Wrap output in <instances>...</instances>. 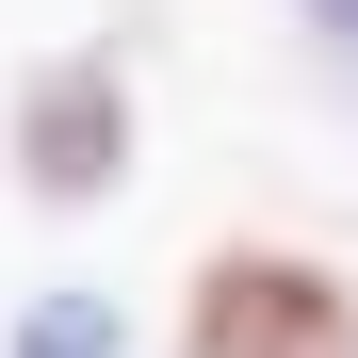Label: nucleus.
<instances>
[{
    "mask_svg": "<svg viewBox=\"0 0 358 358\" xmlns=\"http://www.w3.org/2000/svg\"><path fill=\"white\" fill-rule=\"evenodd\" d=\"M17 179L49 212H98L114 179H131V66H114V49H49L17 82Z\"/></svg>",
    "mask_w": 358,
    "mask_h": 358,
    "instance_id": "f03ea898",
    "label": "nucleus"
},
{
    "mask_svg": "<svg viewBox=\"0 0 358 358\" xmlns=\"http://www.w3.org/2000/svg\"><path fill=\"white\" fill-rule=\"evenodd\" d=\"M0 358H131V326H114V293H33Z\"/></svg>",
    "mask_w": 358,
    "mask_h": 358,
    "instance_id": "7ed1b4c3",
    "label": "nucleus"
},
{
    "mask_svg": "<svg viewBox=\"0 0 358 358\" xmlns=\"http://www.w3.org/2000/svg\"><path fill=\"white\" fill-rule=\"evenodd\" d=\"M179 358H358V293L310 245H212L179 293Z\"/></svg>",
    "mask_w": 358,
    "mask_h": 358,
    "instance_id": "f257e3e1",
    "label": "nucleus"
},
{
    "mask_svg": "<svg viewBox=\"0 0 358 358\" xmlns=\"http://www.w3.org/2000/svg\"><path fill=\"white\" fill-rule=\"evenodd\" d=\"M310 17H326V33H342V49H358V0H310Z\"/></svg>",
    "mask_w": 358,
    "mask_h": 358,
    "instance_id": "20e7f679",
    "label": "nucleus"
}]
</instances>
